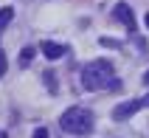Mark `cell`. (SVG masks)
<instances>
[{
    "label": "cell",
    "instance_id": "obj_1",
    "mask_svg": "<svg viewBox=\"0 0 149 138\" xmlns=\"http://www.w3.org/2000/svg\"><path fill=\"white\" fill-rule=\"evenodd\" d=\"M59 124H62V132L79 138V135H90L96 121H93V113L87 107H68L59 118Z\"/></svg>",
    "mask_w": 149,
    "mask_h": 138
},
{
    "label": "cell",
    "instance_id": "obj_2",
    "mask_svg": "<svg viewBox=\"0 0 149 138\" xmlns=\"http://www.w3.org/2000/svg\"><path fill=\"white\" fill-rule=\"evenodd\" d=\"M110 79H113V62H107V59H93V62H87L84 71H82V88L84 90L107 88Z\"/></svg>",
    "mask_w": 149,
    "mask_h": 138
},
{
    "label": "cell",
    "instance_id": "obj_3",
    "mask_svg": "<svg viewBox=\"0 0 149 138\" xmlns=\"http://www.w3.org/2000/svg\"><path fill=\"white\" fill-rule=\"evenodd\" d=\"M141 110V99H130V102H121V104L113 110V118L116 121H124V118H130L132 113H138Z\"/></svg>",
    "mask_w": 149,
    "mask_h": 138
},
{
    "label": "cell",
    "instance_id": "obj_4",
    "mask_svg": "<svg viewBox=\"0 0 149 138\" xmlns=\"http://www.w3.org/2000/svg\"><path fill=\"white\" fill-rule=\"evenodd\" d=\"M113 17H116L121 25H127L130 31H135V14H132V8L127 6V3H118V6L113 8Z\"/></svg>",
    "mask_w": 149,
    "mask_h": 138
},
{
    "label": "cell",
    "instance_id": "obj_5",
    "mask_svg": "<svg viewBox=\"0 0 149 138\" xmlns=\"http://www.w3.org/2000/svg\"><path fill=\"white\" fill-rule=\"evenodd\" d=\"M42 54L48 59H59V57H65V45H59V42H42Z\"/></svg>",
    "mask_w": 149,
    "mask_h": 138
},
{
    "label": "cell",
    "instance_id": "obj_6",
    "mask_svg": "<svg viewBox=\"0 0 149 138\" xmlns=\"http://www.w3.org/2000/svg\"><path fill=\"white\" fill-rule=\"evenodd\" d=\"M11 17H14V8H11V6H3V8H0V34H3V28L11 23Z\"/></svg>",
    "mask_w": 149,
    "mask_h": 138
},
{
    "label": "cell",
    "instance_id": "obj_7",
    "mask_svg": "<svg viewBox=\"0 0 149 138\" xmlns=\"http://www.w3.org/2000/svg\"><path fill=\"white\" fill-rule=\"evenodd\" d=\"M34 54H37V51H34V48H23V51H20V65H31V59H34Z\"/></svg>",
    "mask_w": 149,
    "mask_h": 138
},
{
    "label": "cell",
    "instance_id": "obj_8",
    "mask_svg": "<svg viewBox=\"0 0 149 138\" xmlns=\"http://www.w3.org/2000/svg\"><path fill=\"white\" fill-rule=\"evenodd\" d=\"M107 88H110V90H121V88H124V82H121V79H116V76H113V79L107 82Z\"/></svg>",
    "mask_w": 149,
    "mask_h": 138
},
{
    "label": "cell",
    "instance_id": "obj_9",
    "mask_svg": "<svg viewBox=\"0 0 149 138\" xmlns=\"http://www.w3.org/2000/svg\"><path fill=\"white\" fill-rule=\"evenodd\" d=\"M99 42L104 45V48H118V42H116V40H110V37H101Z\"/></svg>",
    "mask_w": 149,
    "mask_h": 138
},
{
    "label": "cell",
    "instance_id": "obj_10",
    "mask_svg": "<svg viewBox=\"0 0 149 138\" xmlns=\"http://www.w3.org/2000/svg\"><path fill=\"white\" fill-rule=\"evenodd\" d=\"M3 73H6V51L0 48V76H3Z\"/></svg>",
    "mask_w": 149,
    "mask_h": 138
},
{
    "label": "cell",
    "instance_id": "obj_11",
    "mask_svg": "<svg viewBox=\"0 0 149 138\" xmlns=\"http://www.w3.org/2000/svg\"><path fill=\"white\" fill-rule=\"evenodd\" d=\"M31 138H48V130H45V127H40V130H34Z\"/></svg>",
    "mask_w": 149,
    "mask_h": 138
},
{
    "label": "cell",
    "instance_id": "obj_12",
    "mask_svg": "<svg viewBox=\"0 0 149 138\" xmlns=\"http://www.w3.org/2000/svg\"><path fill=\"white\" fill-rule=\"evenodd\" d=\"M141 107H149V93H146V96L141 99Z\"/></svg>",
    "mask_w": 149,
    "mask_h": 138
},
{
    "label": "cell",
    "instance_id": "obj_13",
    "mask_svg": "<svg viewBox=\"0 0 149 138\" xmlns=\"http://www.w3.org/2000/svg\"><path fill=\"white\" fill-rule=\"evenodd\" d=\"M143 82H146V85H149V71H146V73H143Z\"/></svg>",
    "mask_w": 149,
    "mask_h": 138
},
{
    "label": "cell",
    "instance_id": "obj_14",
    "mask_svg": "<svg viewBox=\"0 0 149 138\" xmlns=\"http://www.w3.org/2000/svg\"><path fill=\"white\" fill-rule=\"evenodd\" d=\"M143 23H146V28H149V11H146V20H143Z\"/></svg>",
    "mask_w": 149,
    "mask_h": 138
},
{
    "label": "cell",
    "instance_id": "obj_15",
    "mask_svg": "<svg viewBox=\"0 0 149 138\" xmlns=\"http://www.w3.org/2000/svg\"><path fill=\"white\" fill-rule=\"evenodd\" d=\"M0 138H6V132H0Z\"/></svg>",
    "mask_w": 149,
    "mask_h": 138
}]
</instances>
